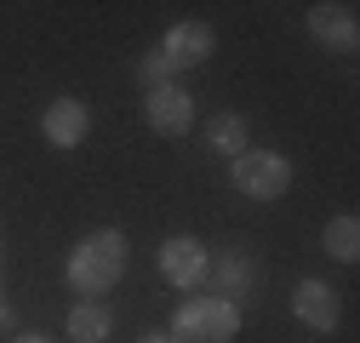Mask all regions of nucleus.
<instances>
[{"mask_svg":"<svg viewBox=\"0 0 360 343\" xmlns=\"http://www.w3.org/2000/svg\"><path fill=\"white\" fill-rule=\"evenodd\" d=\"M40 138L52 149H80L92 138V109H86V98H52L46 115H40Z\"/></svg>","mask_w":360,"mask_h":343,"instance_id":"nucleus-8","label":"nucleus"},{"mask_svg":"<svg viewBox=\"0 0 360 343\" xmlns=\"http://www.w3.org/2000/svg\"><path fill=\"white\" fill-rule=\"evenodd\" d=\"M126 264H131L126 235H120V229H92V235H80V240L69 246V257H63V280H69L75 297H103L109 286H120Z\"/></svg>","mask_w":360,"mask_h":343,"instance_id":"nucleus-1","label":"nucleus"},{"mask_svg":"<svg viewBox=\"0 0 360 343\" xmlns=\"http://www.w3.org/2000/svg\"><path fill=\"white\" fill-rule=\"evenodd\" d=\"M200 138H206V149H212V155L235 160V155H246V149H252V126H246V115H235V109H217V115H206Z\"/></svg>","mask_w":360,"mask_h":343,"instance_id":"nucleus-11","label":"nucleus"},{"mask_svg":"<svg viewBox=\"0 0 360 343\" xmlns=\"http://www.w3.org/2000/svg\"><path fill=\"white\" fill-rule=\"evenodd\" d=\"M138 343H172V337H166V332H143Z\"/></svg>","mask_w":360,"mask_h":343,"instance_id":"nucleus-17","label":"nucleus"},{"mask_svg":"<svg viewBox=\"0 0 360 343\" xmlns=\"http://www.w3.org/2000/svg\"><path fill=\"white\" fill-rule=\"evenodd\" d=\"M252 280H257V264L246 252H217L212 269H206V292L223 297V304H240V297L252 292Z\"/></svg>","mask_w":360,"mask_h":343,"instance_id":"nucleus-10","label":"nucleus"},{"mask_svg":"<svg viewBox=\"0 0 360 343\" xmlns=\"http://www.w3.org/2000/svg\"><path fill=\"white\" fill-rule=\"evenodd\" d=\"M235 332H240V304H223L212 292L184 297L172 309V321H166L172 343H235Z\"/></svg>","mask_w":360,"mask_h":343,"instance_id":"nucleus-2","label":"nucleus"},{"mask_svg":"<svg viewBox=\"0 0 360 343\" xmlns=\"http://www.w3.org/2000/svg\"><path fill=\"white\" fill-rule=\"evenodd\" d=\"M63 332H69V343H109V332H115V309L103 304V297H75V309H69Z\"/></svg>","mask_w":360,"mask_h":343,"instance_id":"nucleus-12","label":"nucleus"},{"mask_svg":"<svg viewBox=\"0 0 360 343\" xmlns=\"http://www.w3.org/2000/svg\"><path fill=\"white\" fill-rule=\"evenodd\" d=\"M138 80H143V92H155V86H172V80H177V69H172V58L155 46V52L138 58Z\"/></svg>","mask_w":360,"mask_h":343,"instance_id":"nucleus-14","label":"nucleus"},{"mask_svg":"<svg viewBox=\"0 0 360 343\" xmlns=\"http://www.w3.org/2000/svg\"><path fill=\"white\" fill-rule=\"evenodd\" d=\"M321 246L338 257V264H354V257H360V218H354V212H338V218H326Z\"/></svg>","mask_w":360,"mask_h":343,"instance_id":"nucleus-13","label":"nucleus"},{"mask_svg":"<svg viewBox=\"0 0 360 343\" xmlns=\"http://www.w3.org/2000/svg\"><path fill=\"white\" fill-rule=\"evenodd\" d=\"M12 343H52V337H46V332H18Z\"/></svg>","mask_w":360,"mask_h":343,"instance_id":"nucleus-16","label":"nucleus"},{"mask_svg":"<svg viewBox=\"0 0 360 343\" xmlns=\"http://www.w3.org/2000/svg\"><path fill=\"white\" fill-rule=\"evenodd\" d=\"M292 315H297V326L332 337L338 321H343V297H338V286H326V280H314V275H309V280L292 286Z\"/></svg>","mask_w":360,"mask_h":343,"instance_id":"nucleus-7","label":"nucleus"},{"mask_svg":"<svg viewBox=\"0 0 360 343\" xmlns=\"http://www.w3.org/2000/svg\"><path fill=\"white\" fill-rule=\"evenodd\" d=\"M12 326H18V309H12V297L0 292V332H12Z\"/></svg>","mask_w":360,"mask_h":343,"instance_id":"nucleus-15","label":"nucleus"},{"mask_svg":"<svg viewBox=\"0 0 360 343\" xmlns=\"http://www.w3.org/2000/svg\"><path fill=\"white\" fill-rule=\"evenodd\" d=\"M160 52L172 58V69H195V63H206L217 52V29L200 23V18H184V23H172L160 34Z\"/></svg>","mask_w":360,"mask_h":343,"instance_id":"nucleus-9","label":"nucleus"},{"mask_svg":"<svg viewBox=\"0 0 360 343\" xmlns=\"http://www.w3.org/2000/svg\"><path fill=\"white\" fill-rule=\"evenodd\" d=\"M0 264H6V252H0Z\"/></svg>","mask_w":360,"mask_h":343,"instance_id":"nucleus-18","label":"nucleus"},{"mask_svg":"<svg viewBox=\"0 0 360 343\" xmlns=\"http://www.w3.org/2000/svg\"><path fill=\"white\" fill-rule=\"evenodd\" d=\"M143 120H149V132L155 138H189L195 132V120H200V109H195V98H189V86H155V92H143Z\"/></svg>","mask_w":360,"mask_h":343,"instance_id":"nucleus-6","label":"nucleus"},{"mask_svg":"<svg viewBox=\"0 0 360 343\" xmlns=\"http://www.w3.org/2000/svg\"><path fill=\"white\" fill-rule=\"evenodd\" d=\"M303 23H309L314 46H326L338 58H354L360 52V12L349 6V0H314V6L303 12Z\"/></svg>","mask_w":360,"mask_h":343,"instance_id":"nucleus-4","label":"nucleus"},{"mask_svg":"<svg viewBox=\"0 0 360 343\" xmlns=\"http://www.w3.org/2000/svg\"><path fill=\"white\" fill-rule=\"evenodd\" d=\"M206 269H212V252H206L195 235H166V240H160V280L177 286L184 297L206 292Z\"/></svg>","mask_w":360,"mask_h":343,"instance_id":"nucleus-5","label":"nucleus"},{"mask_svg":"<svg viewBox=\"0 0 360 343\" xmlns=\"http://www.w3.org/2000/svg\"><path fill=\"white\" fill-rule=\"evenodd\" d=\"M292 178H297V172H292V160L281 149H246V155L229 160V183L246 200H281L292 189Z\"/></svg>","mask_w":360,"mask_h":343,"instance_id":"nucleus-3","label":"nucleus"}]
</instances>
